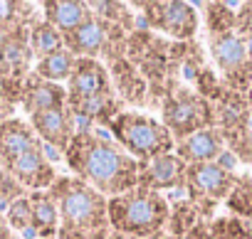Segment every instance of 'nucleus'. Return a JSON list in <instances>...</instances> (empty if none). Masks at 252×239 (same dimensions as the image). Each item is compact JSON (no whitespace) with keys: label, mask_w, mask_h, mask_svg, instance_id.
<instances>
[{"label":"nucleus","mask_w":252,"mask_h":239,"mask_svg":"<svg viewBox=\"0 0 252 239\" xmlns=\"http://www.w3.org/2000/svg\"><path fill=\"white\" fill-rule=\"evenodd\" d=\"M64 163L77 180L104 197H116L139 185V163L119 143L92 129H77L64 151Z\"/></svg>","instance_id":"1"},{"label":"nucleus","mask_w":252,"mask_h":239,"mask_svg":"<svg viewBox=\"0 0 252 239\" xmlns=\"http://www.w3.org/2000/svg\"><path fill=\"white\" fill-rule=\"evenodd\" d=\"M50 192L60 207L57 239H109V197L74 175H57Z\"/></svg>","instance_id":"2"},{"label":"nucleus","mask_w":252,"mask_h":239,"mask_svg":"<svg viewBox=\"0 0 252 239\" xmlns=\"http://www.w3.org/2000/svg\"><path fill=\"white\" fill-rule=\"evenodd\" d=\"M121 106L124 104L119 101L114 91V84L104 62L79 57L67 81V108L72 118H82L87 124L109 129L114 116L121 113Z\"/></svg>","instance_id":"3"},{"label":"nucleus","mask_w":252,"mask_h":239,"mask_svg":"<svg viewBox=\"0 0 252 239\" xmlns=\"http://www.w3.org/2000/svg\"><path fill=\"white\" fill-rule=\"evenodd\" d=\"M171 205L156 192L136 185L129 192L109 197V224L111 232H121L136 239H163L168 227Z\"/></svg>","instance_id":"4"},{"label":"nucleus","mask_w":252,"mask_h":239,"mask_svg":"<svg viewBox=\"0 0 252 239\" xmlns=\"http://www.w3.org/2000/svg\"><path fill=\"white\" fill-rule=\"evenodd\" d=\"M171 45L173 42L151 30H134L126 40V57L149 84V106H161L166 94L178 86V81L171 77Z\"/></svg>","instance_id":"5"},{"label":"nucleus","mask_w":252,"mask_h":239,"mask_svg":"<svg viewBox=\"0 0 252 239\" xmlns=\"http://www.w3.org/2000/svg\"><path fill=\"white\" fill-rule=\"evenodd\" d=\"M109 131L114 141L129 153L136 163L154 160L158 156L173 153L176 141L168 133V129L154 116H146L141 111H121L109 124Z\"/></svg>","instance_id":"6"},{"label":"nucleus","mask_w":252,"mask_h":239,"mask_svg":"<svg viewBox=\"0 0 252 239\" xmlns=\"http://www.w3.org/2000/svg\"><path fill=\"white\" fill-rule=\"evenodd\" d=\"M161 124L178 143L198 131L215 126V106L208 99H203L195 89L176 86L161 101Z\"/></svg>","instance_id":"7"},{"label":"nucleus","mask_w":252,"mask_h":239,"mask_svg":"<svg viewBox=\"0 0 252 239\" xmlns=\"http://www.w3.org/2000/svg\"><path fill=\"white\" fill-rule=\"evenodd\" d=\"M215 106V129L220 131L227 153L235 160L252 165V111L247 104V94H237L225 89V94L213 104Z\"/></svg>","instance_id":"8"},{"label":"nucleus","mask_w":252,"mask_h":239,"mask_svg":"<svg viewBox=\"0 0 252 239\" xmlns=\"http://www.w3.org/2000/svg\"><path fill=\"white\" fill-rule=\"evenodd\" d=\"M230 153H225L220 160L215 163H195L188 165L186 170V190H188V200L200 210V214L208 219L213 217L218 202H225V197L230 195L237 173L232 170V165L225 163Z\"/></svg>","instance_id":"9"},{"label":"nucleus","mask_w":252,"mask_h":239,"mask_svg":"<svg viewBox=\"0 0 252 239\" xmlns=\"http://www.w3.org/2000/svg\"><path fill=\"white\" fill-rule=\"evenodd\" d=\"M144 15L149 30L161 37H171L173 42L195 40L198 32V13L190 3L183 0H154V3H136Z\"/></svg>","instance_id":"10"},{"label":"nucleus","mask_w":252,"mask_h":239,"mask_svg":"<svg viewBox=\"0 0 252 239\" xmlns=\"http://www.w3.org/2000/svg\"><path fill=\"white\" fill-rule=\"evenodd\" d=\"M208 45L222 84L230 91L247 94L252 86V59L247 54L245 40L237 32H227V35L208 37Z\"/></svg>","instance_id":"11"},{"label":"nucleus","mask_w":252,"mask_h":239,"mask_svg":"<svg viewBox=\"0 0 252 239\" xmlns=\"http://www.w3.org/2000/svg\"><path fill=\"white\" fill-rule=\"evenodd\" d=\"M5 170L13 173L28 192L50 190V187L55 185V180H57V170H55V165L47 160L42 143H37L35 148H30V151H25L23 156H18L10 165H5Z\"/></svg>","instance_id":"12"},{"label":"nucleus","mask_w":252,"mask_h":239,"mask_svg":"<svg viewBox=\"0 0 252 239\" xmlns=\"http://www.w3.org/2000/svg\"><path fill=\"white\" fill-rule=\"evenodd\" d=\"M186 170L188 165L176 156L166 153L154 160L139 163V185L146 190H186Z\"/></svg>","instance_id":"13"},{"label":"nucleus","mask_w":252,"mask_h":239,"mask_svg":"<svg viewBox=\"0 0 252 239\" xmlns=\"http://www.w3.org/2000/svg\"><path fill=\"white\" fill-rule=\"evenodd\" d=\"M32 59L30 27H18L8 35H0V77L28 79L32 74Z\"/></svg>","instance_id":"14"},{"label":"nucleus","mask_w":252,"mask_h":239,"mask_svg":"<svg viewBox=\"0 0 252 239\" xmlns=\"http://www.w3.org/2000/svg\"><path fill=\"white\" fill-rule=\"evenodd\" d=\"M109 69L114 91L121 104H131V106H149V84L139 74V69L131 64L129 57H116L104 64Z\"/></svg>","instance_id":"15"},{"label":"nucleus","mask_w":252,"mask_h":239,"mask_svg":"<svg viewBox=\"0 0 252 239\" xmlns=\"http://www.w3.org/2000/svg\"><path fill=\"white\" fill-rule=\"evenodd\" d=\"M30 126L37 133L40 141H45L47 146H52L60 153H64L69 148V141L77 133L74 118H72L67 106L64 108H50V111L30 116Z\"/></svg>","instance_id":"16"},{"label":"nucleus","mask_w":252,"mask_h":239,"mask_svg":"<svg viewBox=\"0 0 252 239\" xmlns=\"http://www.w3.org/2000/svg\"><path fill=\"white\" fill-rule=\"evenodd\" d=\"M173 153L186 165H195V163H215V160H220L227 153V148H225V141H222L220 131L213 126V129L198 131V133L178 141Z\"/></svg>","instance_id":"17"},{"label":"nucleus","mask_w":252,"mask_h":239,"mask_svg":"<svg viewBox=\"0 0 252 239\" xmlns=\"http://www.w3.org/2000/svg\"><path fill=\"white\" fill-rule=\"evenodd\" d=\"M67 106V89L62 84H52L40 79L35 72L25 79V89H23V101L20 108L30 116L50 111V108H64Z\"/></svg>","instance_id":"18"},{"label":"nucleus","mask_w":252,"mask_h":239,"mask_svg":"<svg viewBox=\"0 0 252 239\" xmlns=\"http://www.w3.org/2000/svg\"><path fill=\"white\" fill-rule=\"evenodd\" d=\"M37 143L42 141L32 131L30 121H23V118H15V116L0 121V160H3V168L10 165L25 151L35 148Z\"/></svg>","instance_id":"19"},{"label":"nucleus","mask_w":252,"mask_h":239,"mask_svg":"<svg viewBox=\"0 0 252 239\" xmlns=\"http://www.w3.org/2000/svg\"><path fill=\"white\" fill-rule=\"evenodd\" d=\"M40 8H42V20H47L62 35L82 27L94 15L89 3H82V0H45Z\"/></svg>","instance_id":"20"},{"label":"nucleus","mask_w":252,"mask_h":239,"mask_svg":"<svg viewBox=\"0 0 252 239\" xmlns=\"http://www.w3.org/2000/svg\"><path fill=\"white\" fill-rule=\"evenodd\" d=\"M32 205V232L37 239H57L60 229V207L50 190H35L30 192Z\"/></svg>","instance_id":"21"},{"label":"nucleus","mask_w":252,"mask_h":239,"mask_svg":"<svg viewBox=\"0 0 252 239\" xmlns=\"http://www.w3.org/2000/svg\"><path fill=\"white\" fill-rule=\"evenodd\" d=\"M74 62H77V57L69 50H60V52H52V54L37 59L32 72L40 79H45V81L60 84V81H69L72 69H74Z\"/></svg>","instance_id":"22"},{"label":"nucleus","mask_w":252,"mask_h":239,"mask_svg":"<svg viewBox=\"0 0 252 239\" xmlns=\"http://www.w3.org/2000/svg\"><path fill=\"white\" fill-rule=\"evenodd\" d=\"M30 50L35 59H42L52 52L64 50V35L57 27H52L47 20L40 18L30 25Z\"/></svg>","instance_id":"23"},{"label":"nucleus","mask_w":252,"mask_h":239,"mask_svg":"<svg viewBox=\"0 0 252 239\" xmlns=\"http://www.w3.org/2000/svg\"><path fill=\"white\" fill-rule=\"evenodd\" d=\"M208 222L200 210L190 202V200H178L171 205V214H168V227H166V237H186L190 229H195L198 224Z\"/></svg>","instance_id":"24"},{"label":"nucleus","mask_w":252,"mask_h":239,"mask_svg":"<svg viewBox=\"0 0 252 239\" xmlns=\"http://www.w3.org/2000/svg\"><path fill=\"white\" fill-rule=\"evenodd\" d=\"M37 18L32 3L23 0H0V35H8L18 27H30Z\"/></svg>","instance_id":"25"},{"label":"nucleus","mask_w":252,"mask_h":239,"mask_svg":"<svg viewBox=\"0 0 252 239\" xmlns=\"http://www.w3.org/2000/svg\"><path fill=\"white\" fill-rule=\"evenodd\" d=\"M225 207L230 210L232 217L252 222V175L250 173H237L235 185L230 195L225 197Z\"/></svg>","instance_id":"26"},{"label":"nucleus","mask_w":252,"mask_h":239,"mask_svg":"<svg viewBox=\"0 0 252 239\" xmlns=\"http://www.w3.org/2000/svg\"><path fill=\"white\" fill-rule=\"evenodd\" d=\"M89 8L96 18L124 30L126 35H131L136 30V15L129 10V5H124V3H89Z\"/></svg>","instance_id":"27"},{"label":"nucleus","mask_w":252,"mask_h":239,"mask_svg":"<svg viewBox=\"0 0 252 239\" xmlns=\"http://www.w3.org/2000/svg\"><path fill=\"white\" fill-rule=\"evenodd\" d=\"M205 10V30H208V37H218V35H227V32H235V10L227 5V3H205L203 5Z\"/></svg>","instance_id":"28"},{"label":"nucleus","mask_w":252,"mask_h":239,"mask_svg":"<svg viewBox=\"0 0 252 239\" xmlns=\"http://www.w3.org/2000/svg\"><path fill=\"white\" fill-rule=\"evenodd\" d=\"M208 237L210 239H252V224L240 217H218L208 222Z\"/></svg>","instance_id":"29"},{"label":"nucleus","mask_w":252,"mask_h":239,"mask_svg":"<svg viewBox=\"0 0 252 239\" xmlns=\"http://www.w3.org/2000/svg\"><path fill=\"white\" fill-rule=\"evenodd\" d=\"M3 214H5L8 227H10L15 234L35 237V232H32V205H30V192H28L25 197L15 200Z\"/></svg>","instance_id":"30"},{"label":"nucleus","mask_w":252,"mask_h":239,"mask_svg":"<svg viewBox=\"0 0 252 239\" xmlns=\"http://www.w3.org/2000/svg\"><path fill=\"white\" fill-rule=\"evenodd\" d=\"M193 86H195V91L203 96V99H208L210 104H215L222 94H225V84H222V79L210 69V67H205L203 72H198L195 74V79H193Z\"/></svg>","instance_id":"31"},{"label":"nucleus","mask_w":252,"mask_h":239,"mask_svg":"<svg viewBox=\"0 0 252 239\" xmlns=\"http://www.w3.org/2000/svg\"><path fill=\"white\" fill-rule=\"evenodd\" d=\"M25 195H28V190L20 185V180L13 173H8L5 168L0 170V212H5L15 200H20Z\"/></svg>","instance_id":"32"},{"label":"nucleus","mask_w":252,"mask_h":239,"mask_svg":"<svg viewBox=\"0 0 252 239\" xmlns=\"http://www.w3.org/2000/svg\"><path fill=\"white\" fill-rule=\"evenodd\" d=\"M235 15H237V20H235V32H237L242 40L252 37V3H242V5L235 10Z\"/></svg>","instance_id":"33"},{"label":"nucleus","mask_w":252,"mask_h":239,"mask_svg":"<svg viewBox=\"0 0 252 239\" xmlns=\"http://www.w3.org/2000/svg\"><path fill=\"white\" fill-rule=\"evenodd\" d=\"M0 239H18L15 237V232L8 227V222H5V214L0 212Z\"/></svg>","instance_id":"34"},{"label":"nucleus","mask_w":252,"mask_h":239,"mask_svg":"<svg viewBox=\"0 0 252 239\" xmlns=\"http://www.w3.org/2000/svg\"><path fill=\"white\" fill-rule=\"evenodd\" d=\"M109 239H136V237H129V234H121V232H111Z\"/></svg>","instance_id":"35"},{"label":"nucleus","mask_w":252,"mask_h":239,"mask_svg":"<svg viewBox=\"0 0 252 239\" xmlns=\"http://www.w3.org/2000/svg\"><path fill=\"white\" fill-rule=\"evenodd\" d=\"M245 45H247V54H250V59H252V37H247Z\"/></svg>","instance_id":"36"},{"label":"nucleus","mask_w":252,"mask_h":239,"mask_svg":"<svg viewBox=\"0 0 252 239\" xmlns=\"http://www.w3.org/2000/svg\"><path fill=\"white\" fill-rule=\"evenodd\" d=\"M247 104H250V111H252V86H250V91H247Z\"/></svg>","instance_id":"37"},{"label":"nucleus","mask_w":252,"mask_h":239,"mask_svg":"<svg viewBox=\"0 0 252 239\" xmlns=\"http://www.w3.org/2000/svg\"><path fill=\"white\" fill-rule=\"evenodd\" d=\"M163 239H176V237H163Z\"/></svg>","instance_id":"38"}]
</instances>
